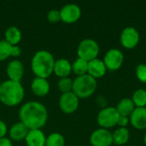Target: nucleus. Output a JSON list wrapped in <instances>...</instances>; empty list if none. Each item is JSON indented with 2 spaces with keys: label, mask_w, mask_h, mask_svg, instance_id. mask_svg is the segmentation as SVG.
<instances>
[{
  "label": "nucleus",
  "mask_w": 146,
  "mask_h": 146,
  "mask_svg": "<svg viewBox=\"0 0 146 146\" xmlns=\"http://www.w3.org/2000/svg\"><path fill=\"white\" fill-rule=\"evenodd\" d=\"M130 123L136 129H146V108H136L129 117Z\"/></svg>",
  "instance_id": "13"
},
{
  "label": "nucleus",
  "mask_w": 146,
  "mask_h": 146,
  "mask_svg": "<svg viewBox=\"0 0 146 146\" xmlns=\"http://www.w3.org/2000/svg\"><path fill=\"white\" fill-rule=\"evenodd\" d=\"M55 58L53 55L46 50H38L31 60V68L36 77L47 79L51 75L54 69Z\"/></svg>",
  "instance_id": "3"
},
{
  "label": "nucleus",
  "mask_w": 146,
  "mask_h": 146,
  "mask_svg": "<svg viewBox=\"0 0 146 146\" xmlns=\"http://www.w3.org/2000/svg\"><path fill=\"white\" fill-rule=\"evenodd\" d=\"M25 96L23 86L19 81L6 80L0 83V101L9 107L18 105Z\"/></svg>",
  "instance_id": "2"
},
{
  "label": "nucleus",
  "mask_w": 146,
  "mask_h": 146,
  "mask_svg": "<svg viewBox=\"0 0 146 146\" xmlns=\"http://www.w3.org/2000/svg\"><path fill=\"white\" fill-rule=\"evenodd\" d=\"M136 76L139 80L146 83V64H139L136 68Z\"/></svg>",
  "instance_id": "27"
},
{
  "label": "nucleus",
  "mask_w": 146,
  "mask_h": 146,
  "mask_svg": "<svg viewBox=\"0 0 146 146\" xmlns=\"http://www.w3.org/2000/svg\"><path fill=\"white\" fill-rule=\"evenodd\" d=\"M132 100L136 108L146 107V91L144 89L136 90L132 97Z\"/></svg>",
  "instance_id": "24"
},
{
  "label": "nucleus",
  "mask_w": 146,
  "mask_h": 146,
  "mask_svg": "<svg viewBox=\"0 0 146 146\" xmlns=\"http://www.w3.org/2000/svg\"><path fill=\"white\" fill-rule=\"evenodd\" d=\"M32 92L38 97H44L50 92V86L47 79L35 77L31 83Z\"/></svg>",
  "instance_id": "15"
},
{
  "label": "nucleus",
  "mask_w": 146,
  "mask_h": 146,
  "mask_svg": "<svg viewBox=\"0 0 146 146\" xmlns=\"http://www.w3.org/2000/svg\"><path fill=\"white\" fill-rule=\"evenodd\" d=\"M120 115L114 107H105L98 114L97 121L102 128H110L117 125Z\"/></svg>",
  "instance_id": "6"
},
{
  "label": "nucleus",
  "mask_w": 146,
  "mask_h": 146,
  "mask_svg": "<svg viewBox=\"0 0 146 146\" xmlns=\"http://www.w3.org/2000/svg\"><path fill=\"white\" fill-rule=\"evenodd\" d=\"M27 146H45L46 136L41 129L29 130L26 139Z\"/></svg>",
  "instance_id": "14"
},
{
  "label": "nucleus",
  "mask_w": 146,
  "mask_h": 146,
  "mask_svg": "<svg viewBox=\"0 0 146 146\" xmlns=\"http://www.w3.org/2000/svg\"><path fill=\"white\" fill-rule=\"evenodd\" d=\"M21 50L18 45H13L12 46V50H11V56L14 57H17L19 56H21Z\"/></svg>",
  "instance_id": "31"
},
{
  "label": "nucleus",
  "mask_w": 146,
  "mask_h": 146,
  "mask_svg": "<svg viewBox=\"0 0 146 146\" xmlns=\"http://www.w3.org/2000/svg\"><path fill=\"white\" fill-rule=\"evenodd\" d=\"M12 46L5 39L0 40V61H4L11 56Z\"/></svg>",
  "instance_id": "26"
},
{
  "label": "nucleus",
  "mask_w": 146,
  "mask_h": 146,
  "mask_svg": "<svg viewBox=\"0 0 146 146\" xmlns=\"http://www.w3.org/2000/svg\"><path fill=\"white\" fill-rule=\"evenodd\" d=\"M71 72H72V63H70V62L68 59L59 58L55 61L53 73L56 76L60 78L68 77Z\"/></svg>",
  "instance_id": "17"
},
{
  "label": "nucleus",
  "mask_w": 146,
  "mask_h": 146,
  "mask_svg": "<svg viewBox=\"0 0 146 146\" xmlns=\"http://www.w3.org/2000/svg\"><path fill=\"white\" fill-rule=\"evenodd\" d=\"M145 108H146V107H145Z\"/></svg>",
  "instance_id": "34"
},
{
  "label": "nucleus",
  "mask_w": 146,
  "mask_h": 146,
  "mask_svg": "<svg viewBox=\"0 0 146 146\" xmlns=\"http://www.w3.org/2000/svg\"><path fill=\"white\" fill-rule=\"evenodd\" d=\"M47 20L51 23H56L61 21V15L60 10L58 9H50L47 13Z\"/></svg>",
  "instance_id": "28"
},
{
  "label": "nucleus",
  "mask_w": 146,
  "mask_h": 146,
  "mask_svg": "<svg viewBox=\"0 0 146 146\" xmlns=\"http://www.w3.org/2000/svg\"><path fill=\"white\" fill-rule=\"evenodd\" d=\"M28 132L29 129L21 121H18L14 125H12L11 127L9 128V139L15 141L25 140Z\"/></svg>",
  "instance_id": "18"
},
{
  "label": "nucleus",
  "mask_w": 146,
  "mask_h": 146,
  "mask_svg": "<svg viewBox=\"0 0 146 146\" xmlns=\"http://www.w3.org/2000/svg\"><path fill=\"white\" fill-rule=\"evenodd\" d=\"M118 114L121 116H127V117H130V115H132V113L134 111V110L136 109L135 104H133L132 98H123L121 99L116 105L115 107Z\"/></svg>",
  "instance_id": "19"
},
{
  "label": "nucleus",
  "mask_w": 146,
  "mask_h": 146,
  "mask_svg": "<svg viewBox=\"0 0 146 146\" xmlns=\"http://www.w3.org/2000/svg\"><path fill=\"white\" fill-rule=\"evenodd\" d=\"M22 38L21 30L15 26L9 27L4 32V39L11 45H18Z\"/></svg>",
  "instance_id": "20"
},
{
  "label": "nucleus",
  "mask_w": 146,
  "mask_h": 146,
  "mask_svg": "<svg viewBox=\"0 0 146 146\" xmlns=\"http://www.w3.org/2000/svg\"><path fill=\"white\" fill-rule=\"evenodd\" d=\"M144 143H145V145H146V133L145 134V137H144Z\"/></svg>",
  "instance_id": "33"
},
{
  "label": "nucleus",
  "mask_w": 146,
  "mask_h": 146,
  "mask_svg": "<svg viewBox=\"0 0 146 146\" xmlns=\"http://www.w3.org/2000/svg\"><path fill=\"white\" fill-rule=\"evenodd\" d=\"M139 40L140 34L139 31L133 27H125L120 35V41L121 45L129 50L135 48L139 43Z\"/></svg>",
  "instance_id": "7"
},
{
  "label": "nucleus",
  "mask_w": 146,
  "mask_h": 146,
  "mask_svg": "<svg viewBox=\"0 0 146 146\" xmlns=\"http://www.w3.org/2000/svg\"><path fill=\"white\" fill-rule=\"evenodd\" d=\"M61 21L72 24L79 21L81 16V9L76 3H67L60 9Z\"/></svg>",
  "instance_id": "10"
},
{
  "label": "nucleus",
  "mask_w": 146,
  "mask_h": 146,
  "mask_svg": "<svg viewBox=\"0 0 146 146\" xmlns=\"http://www.w3.org/2000/svg\"><path fill=\"white\" fill-rule=\"evenodd\" d=\"M59 107L65 114H72L75 112L80 104V98L73 92L62 93L58 101Z\"/></svg>",
  "instance_id": "9"
},
{
  "label": "nucleus",
  "mask_w": 146,
  "mask_h": 146,
  "mask_svg": "<svg viewBox=\"0 0 146 146\" xmlns=\"http://www.w3.org/2000/svg\"><path fill=\"white\" fill-rule=\"evenodd\" d=\"M45 146H65V139L59 133H51L46 137Z\"/></svg>",
  "instance_id": "23"
},
{
  "label": "nucleus",
  "mask_w": 146,
  "mask_h": 146,
  "mask_svg": "<svg viewBox=\"0 0 146 146\" xmlns=\"http://www.w3.org/2000/svg\"><path fill=\"white\" fill-rule=\"evenodd\" d=\"M7 132H8V127L6 123L3 121L0 120V138L5 137Z\"/></svg>",
  "instance_id": "30"
},
{
  "label": "nucleus",
  "mask_w": 146,
  "mask_h": 146,
  "mask_svg": "<svg viewBox=\"0 0 146 146\" xmlns=\"http://www.w3.org/2000/svg\"><path fill=\"white\" fill-rule=\"evenodd\" d=\"M90 143L92 146H110L113 144L112 133L105 128L96 129L90 136Z\"/></svg>",
  "instance_id": "11"
},
{
  "label": "nucleus",
  "mask_w": 146,
  "mask_h": 146,
  "mask_svg": "<svg viewBox=\"0 0 146 146\" xmlns=\"http://www.w3.org/2000/svg\"><path fill=\"white\" fill-rule=\"evenodd\" d=\"M19 118L29 130L41 129L48 120V110L42 103L29 101L21 105Z\"/></svg>",
  "instance_id": "1"
},
{
  "label": "nucleus",
  "mask_w": 146,
  "mask_h": 146,
  "mask_svg": "<svg viewBox=\"0 0 146 146\" xmlns=\"http://www.w3.org/2000/svg\"><path fill=\"white\" fill-rule=\"evenodd\" d=\"M103 61L107 69L115 71L122 66L124 62V55L119 49L113 48L106 52Z\"/></svg>",
  "instance_id": "8"
},
{
  "label": "nucleus",
  "mask_w": 146,
  "mask_h": 146,
  "mask_svg": "<svg viewBox=\"0 0 146 146\" xmlns=\"http://www.w3.org/2000/svg\"><path fill=\"white\" fill-rule=\"evenodd\" d=\"M129 122H130L129 117L120 115V117H119V119H118V121H117V125H118L120 127H127V126L128 125Z\"/></svg>",
  "instance_id": "29"
},
{
  "label": "nucleus",
  "mask_w": 146,
  "mask_h": 146,
  "mask_svg": "<svg viewBox=\"0 0 146 146\" xmlns=\"http://www.w3.org/2000/svg\"><path fill=\"white\" fill-rule=\"evenodd\" d=\"M57 87L59 91L62 93L70 92L73 90V80L69 77L60 78L57 82Z\"/></svg>",
  "instance_id": "25"
},
{
  "label": "nucleus",
  "mask_w": 146,
  "mask_h": 146,
  "mask_svg": "<svg viewBox=\"0 0 146 146\" xmlns=\"http://www.w3.org/2000/svg\"><path fill=\"white\" fill-rule=\"evenodd\" d=\"M97 89V80L88 74L77 76L73 80L72 92L79 98H87L91 97Z\"/></svg>",
  "instance_id": "4"
},
{
  "label": "nucleus",
  "mask_w": 146,
  "mask_h": 146,
  "mask_svg": "<svg viewBox=\"0 0 146 146\" xmlns=\"http://www.w3.org/2000/svg\"><path fill=\"white\" fill-rule=\"evenodd\" d=\"M6 74L9 77V80L14 81L21 82L24 75V65L23 63L17 59L10 61L6 67Z\"/></svg>",
  "instance_id": "12"
},
{
  "label": "nucleus",
  "mask_w": 146,
  "mask_h": 146,
  "mask_svg": "<svg viewBox=\"0 0 146 146\" xmlns=\"http://www.w3.org/2000/svg\"><path fill=\"white\" fill-rule=\"evenodd\" d=\"M99 54V44L92 38H85L81 40L77 48L79 58L90 62L96 59Z\"/></svg>",
  "instance_id": "5"
},
{
  "label": "nucleus",
  "mask_w": 146,
  "mask_h": 146,
  "mask_svg": "<svg viewBox=\"0 0 146 146\" xmlns=\"http://www.w3.org/2000/svg\"><path fill=\"white\" fill-rule=\"evenodd\" d=\"M88 70V62L81 59V58H77L73 63H72V71L77 75H84L87 74Z\"/></svg>",
  "instance_id": "22"
},
{
  "label": "nucleus",
  "mask_w": 146,
  "mask_h": 146,
  "mask_svg": "<svg viewBox=\"0 0 146 146\" xmlns=\"http://www.w3.org/2000/svg\"><path fill=\"white\" fill-rule=\"evenodd\" d=\"M106 71L107 68L103 60L96 58L88 62L87 74L92 77H93L94 79L103 77L106 74Z\"/></svg>",
  "instance_id": "16"
},
{
  "label": "nucleus",
  "mask_w": 146,
  "mask_h": 146,
  "mask_svg": "<svg viewBox=\"0 0 146 146\" xmlns=\"http://www.w3.org/2000/svg\"><path fill=\"white\" fill-rule=\"evenodd\" d=\"M0 146H13L12 141L9 138H0Z\"/></svg>",
  "instance_id": "32"
},
{
  "label": "nucleus",
  "mask_w": 146,
  "mask_h": 146,
  "mask_svg": "<svg viewBox=\"0 0 146 146\" xmlns=\"http://www.w3.org/2000/svg\"><path fill=\"white\" fill-rule=\"evenodd\" d=\"M113 143L116 145H123L127 144L130 138V133L127 127H120L112 133Z\"/></svg>",
  "instance_id": "21"
}]
</instances>
